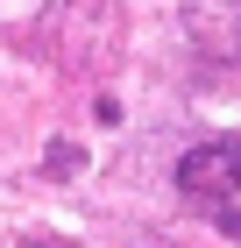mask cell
<instances>
[{"mask_svg":"<svg viewBox=\"0 0 241 248\" xmlns=\"http://www.w3.org/2000/svg\"><path fill=\"white\" fill-rule=\"evenodd\" d=\"M177 185H185V199L206 220H220L241 241V142H206V149H192L185 163H177Z\"/></svg>","mask_w":241,"mask_h":248,"instance_id":"cell-1","label":"cell"}]
</instances>
